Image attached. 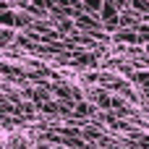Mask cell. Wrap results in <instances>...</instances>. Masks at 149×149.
<instances>
[{
  "instance_id": "cell-3",
  "label": "cell",
  "mask_w": 149,
  "mask_h": 149,
  "mask_svg": "<svg viewBox=\"0 0 149 149\" xmlns=\"http://www.w3.org/2000/svg\"><path fill=\"white\" fill-rule=\"evenodd\" d=\"M73 18H76V24H79L81 29H100V26H102L100 21H94V18H92L89 13H84V10H81V13H76Z\"/></svg>"
},
{
  "instance_id": "cell-4",
  "label": "cell",
  "mask_w": 149,
  "mask_h": 149,
  "mask_svg": "<svg viewBox=\"0 0 149 149\" xmlns=\"http://www.w3.org/2000/svg\"><path fill=\"white\" fill-rule=\"evenodd\" d=\"M131 79H134L136 86H141V89L147 92V97H149V71H139V73H134Z\"/></svg>"
},
{
  "instance_id": "cell-6",
  "label": "cell",
  "mask_w": 149,
  "mask_h": 149,
  "mask_svg": "<svg viewBox=\"0 0 149 149\" xmlns=\"http://www.w3.org/2000/svg\"><path fill=\"white\" fill-rule=\"evenodd\" d=\"M120 39H123V42H128V45H136V42H144V39L139 37V31H134V29H123V31H120Z\"/></svg>"
},
{
  "instance_id": "cell-7",
  "label": "cell",
  "mask_w": 149,
  "mask_h": 149,
  "mask_svg": "<svg viewBox=\"0 0 149 149\" xmlns=\"http://www.w3.org/2000/svg\"><path fill=\"white\" fill-rule=\"evenodd\" d=\"M76 113H79V115H92V113H94V107H92L89 102H84V100H81V102H76Z\"/></svg>"
},
{
  "instance_id": "cell-5",
  "label": "cell",
  "mask_w": 149,
  "mask_h": 149,
  "mask_svg": "<svg viewBox=\"0 0 149 149\" xmlns=\"http://www.w3.org/2000/svg\"><path fill=\"white\" fill-rule=\"evenodd\" d=\"M102 3H105V0H81V8H84V13H97V16H100Z\"/></svg>"
},
{
  "instance_id": "cell-9",
  "label": "cell",
  "mask_w": 149,
  "mask_h": 149,
  "mask_svg": "<svg viewBox=\"0 0 149 149\" xmlns=\"http://www.w3.org/2000/svg\"><path fill=\"white\" fill-rule=\"evenodd\" d=\"M147 52H149V42H147Z\"/></svg>"
},
{
  "instance_id": "cell-1",
  "label": "cell",
  "mask_w": 149,
  "mask_h": 149,
  "mask_svg": "<svg viewBox=\"0 0 149 149\" xmlns=\"http://www.w3.org/2000/svg\"><path fill=\"white\" fill-rule=\"evenodd\" d=\"M92 100H94V105L97 107H105V110H118V113H126V107L115 100V97H110L107 92H100V89H94L92 92Z\"/></svg>"
},
{
  "instance_id": "cell-8",
  "label": "cell",
  "mask_w": 149,
  "mask_h": 149,
  "mask_svg": "<svg viewBox=\"0 0 149 149\" xmlns=\"http://www.w3.org/2000/svg\"><path fill=\"white\" fill-rule=\"evenodd\" d=\"M13 42V29H0V45H10Z\"/></svg>"
},
{
  "instance_id": "cell-2",
  "label": "cell",
  "mask_w": 149,
  "mask_h": 149,
  "mask_svg": "<svg viewBox=\"0 0 149 149\" xmlns=\"http://www.w3.org/2000/svg\"><path fill=\"white\" fill-rule=\"evenodd\" d=\"M24 24H26L24 16L13 13V10H0V26L3 29H16V26H24Z\"/></svg>"
}]
</instances>
